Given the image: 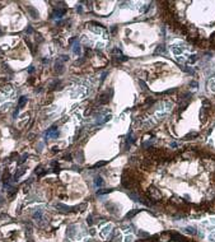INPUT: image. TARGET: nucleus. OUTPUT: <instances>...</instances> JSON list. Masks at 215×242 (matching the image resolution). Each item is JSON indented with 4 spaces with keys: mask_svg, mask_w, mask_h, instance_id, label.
I'll return each mask as SVG.
<instances>
[{
    "mask_svg": "<svg viewBox=\"0 0 215 242\" xmlns=\"http://www.w3.org/2000/svg\"><path fill=\"white\" fill-rule=\"evenodd\" d=\"M150 155L140 171H125L122 184L140 203L175 217L204 213L215 205V159L186 149Z\"/></svg>",
    "mask_w": 215,
    "mask_h": 242,
    "instance_id": "obj_1",
    "label": "nucleus"
},
{
    "mask_svg": "<svg viewBox=\"0 0 215 242\" xmlns=\"http://www.w3.org/2000/svg\"><path fill=\"white\" fill-rule=\"evenodd\" d=\"M178 31L201 46L215 45V3H171Z\"/></svg>",
    "mask_w": 215,
    "mask_h": 242,
    "instance_id": "obj_2",
    "label": "nucleus"
},
{
    "mask_svg": "<svg viewBox=\"0 0 215 242\" xmlns=\"http://www.w3.org/2000/svg\"><path fill=\"white\" fill-rule=\"evenodd\" d=\"M136 242H193L190 238L182 236L178 232H163L160 235L148 236L144 240H139Z\"/></svg>",
    "mask_w": 215,
    "mask_h": 242,
    "instance_id": "obj_3",
    "label": "nucleus"
}]
</instances>
